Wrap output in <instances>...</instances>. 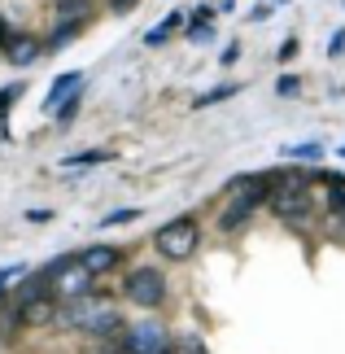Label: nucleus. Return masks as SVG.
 Here are the masks:
<instances>
[{
  "label": "nucleus",
  "mask_w": 345,
  "mask_h": 354,
  "mask_svg": "<svg viewBox=\"0 0 345 354\" xmlns=\"http://www.w3.org/2000/svg\"><path fill=\"white\" fill-rule=\"evenodd\" d=\"M153 245L167 258H188L192 250L201 245V227H197V219H188V214H179V219H171V223H162L158 227V236H153Z\"/></svg>",
  "instance_id": "1"
},
{
  "label": "nucleus",
  "mask_w": 345,
  "mask_h": 354,
  "mask_svg": "<svg viewBox=\"0 0 345 354\" xmlns=\"http://www.w3.org/2000/svg\"><path fill=\"white\" fill-rule=\"evenodd\" d=\"M62 319H66V324H75V328H84V333H96V337H105V333H118V324H122L114 306L84 302V297H75V302L62 310Z\"/></svg>",
  "instance_id": "2"
},
{
  "label": "nucleus",
  "mask_w": 345,
  "mask_h": 354,
  "mask_svg": "<svg viewBox=\"0 0 345 354\" xmlns=\"http://www.w3.org/2000/svg\"><path fill=\"white\" fill-rule=\"evenodd\" d=\"M122 289H127V297L136 306H162L167 302V276L158 267H136Z\"/></svg>",
  "instance_id": "3"
},
{
  "label": "nucleus",
  "mask_w": 345,
  "mask_h": 354,
  "mask_svg": "<svg viewBox=\"0 0 345 354\" xmlns=\"http://www.w3.org/2000/svg\"><path fill=\"white\" fill-rule=\"evenodd\" d=\"M171 342H167V328L153 319H144V324H136V328L127 333V354H167Z\"/></svg>",
  "instance_id": "4"
},
{
  "label": "nucleus",
  "mask_w": 345,
  "mask_h": 354,
  "mask_svg": "<svg viewBox=\"0 0 345 354\" xmlns=\"http://www.w3.org/2000/svg\"><path fill=\"white\" fill-rule=\"evenodd\" d=\"M92 280H96V276H92L84 263H71V267L62 271V276H53V289L75 302V297H88V293H92Z\"/></svg>",
  "instance_id": "5"
},
{
  "label": "nucleus",
  "mask_w": 345,
  "mask_h": 354,
  "mask_svg": "<svg viewBox=\"0 0 345 354\" xmlns=\"http://www.w3.org/2000/svg\"><path fill=\"white\" fill-rule=\"evenodd\" d=\"M39 53H44V44H39L35 35H26V31H18V35H9V44H5V57L13 62V66H31Z\"/></svg>",
  "instance_id": "6"
},
{
  "label": "nucleus",
  "mask_w": 345,
  "mask_h": 354,
  "mask_svg": "<svg viewBox=\"0 0 345 354\" xmlns=\"http://www.w3.org/2000/svg\"><path fill=\"white\" fill-rule=\"evenodd\" d=\"M79 263H84L92 276H105V271L118 267V245H88V250L79 254Z\"/></svg>",
  "instance_id": "7"
},
{
  "label": "nucleus",
  "mask_w": 345,
  "mask_h": 354,
  "mask_svg": "<svg viewBox=\"0 0 345 354\" xmlns=\"http://www.w3.org/2000/svg\"><path fill=\"white\" fill-rule=\"evenodd\" d=\"M79 79H84L79 71H71V75H57V79H53V88H48V97H44V110H48V114H57L62 105H66V97H75Z\"/></svg>",
  "instance_id": "8"
},
{
  "label": "nucleus",
  "mask_w": 345,
  "mask_h": 354,
  "mask_svg": "<svg viewBox=\"0 0 345 354\" xmlns=\"http://www.w3.org/2000/svg\"><path fill=\"white\" fill-rule=\"evenodd\" d=\"M53 13H57V22H88L92 0H53Z\"/></svg>",
  "instance_id": "9"
},
{
  "label": "nucleus",
  "mask_w": 345,
  "mask_h": 354,
  "mask_svg": "<svg viewBox=\"0 0 345 354\" xmlns=\"http://www.w3.org/2000/svg\"><path fill=\"white\" fill-rule=\"evenodd\" d=\"M48 315H53V297H48V293L26 297V302H22V319H26V324H44Z\"/></svg>",
  "instance_id": "10"
},
{
  "label": "nucleus",
  "mask_w": 345,
  "mask_h": 354,
  "mask_svg": "<svg viewBox=\"0 0 345 354\" xmlns=\"http://www.w3.org/2000/svg\"><path fill=\"white\" fill-rule=\"evenodd\" d=\"M179 26H184V18H179V13H167V18H162V22L153 26V31L144 35V44H149V48L167 44V39H171V31H179Z\"/></svg>",
  "instance_id": "11"
},
{
  "label": "nucleus",
  "mask_w": 345,
  "mask_h": 354,
  "mask_svg": "<svg viewBox=\"0 0 345 354\" xmlns=\"http://www.w3.org/2000/svg\"><path fill=\"white\" fill-rule=\"evenodd\" d=\"M214 35V26H210V18H205V13H197V18L188 22V39L192 44H205V39Z\"/></svg>",
  "instance_id": "12"
},
{
  "label": "nucleus",
  "mask_w": 345,
  "mask_h": 354,
  "mask_svg": "<svg viewBox=\"0 0 345 354\" xmlns=\"http://www.w3.org/2000/svg\"><path fill=\"white\" fill-rule=\"evenodd\" d=\"M79 26H84V22H57V31H53L48 48H66V44H71V39L79 35Z\"/></svg>",
  "instance_id": "13"
},
{
  "label": "nucleus",
  "mask_w": 345,
  "mask_h": 354,
  "mask_svg": "<svg viewBox=\"0 0 345 354\" xmlns=\"http://www.w3.org/2000/svg\"><path fill=\"white\" fill-rule=\"evenodd\" d=\"M22 97V84H9V88H0V127H5V118L13 110V101Z\"/></svg>",
  "instance_id": "14"
},
{
  "label": "nucleus",
  "mask_w": 345,
  "mask_h": 354,
  "mask_svg": "<svg viewBox=\"0 0 345 354\" xmlns=\"http://www.w3.org/2000/svg\"><path fill=\"white\" fill-rule=\"evenodd\" d=\"M136 219H140V210H109L105 214V219H101V227H122V223H136Z\"/></svg>",
  "instance_id": "15"
},
{
  "label": "nucleus",
  "mask_w": 345,
  "mask_h": 354,
  "mask_svg": "<svg viewBox=\"0 0 345 354\" xmlns=\"http://www.w3.org/2000/svg\"><path fill=\"white\" fill-rule=\"evenodd\" d=\"M319 153H324L319 140H310V145H288V149H284V158H310V162L319 158Z\"/></svg>",
  "instance_id": "16"
},
{
  "label": "nucleus",
  "mask_w": 345,
  "mask_h": 354,
  "mask_svg": "<svg viewBox=\"0 0 345 354\" xmlns=\"http://www.w3.org/2000/svg\"><path fill=\"white\" fill-rule=\"evenodd\" d=\"M109 153L105 149H88V153H75V158H66V167H96V162H105Z\"/></svg>",
  "instance_id": "17"
},
{
  "label": "nucleus",
  "mask_w": 345,
  "mask_h": 354,
  "mask_svg": "<svg viewBox=\"0 0 345 354\" xmlns=\"http://www.w3.org/2000/svg\"><path fill=\"white\" fill-rule=\"evenodd\" d=\"M236 84H223V88H214V92H205V97H197V105H218V101H227V97H236Z\"/></svg>",
  "instance_id": "18"
},
{
  "label": "nucleus",
  "mask_w": 345,
  "mask_h": 354,
  "mask_svg": "<svg viewBox=\"0 0 345 354\" xmlns=\"http://www.w3.org/2000/svg\"><path fill=\"white\" fill-rule=\"evenodd\" d=\"M22 271H26L22 263H13V267H0V293H5V289H9V280H13V276H22Z\"/></svg>",
  "instance_id": "19"
},
{
  "label": "nucleus",
  "mask_w": 345,
  "mask_h": 354,
  "mask_svg": "<svg viewBox=\"0 0 345 354\" xmlns=\"http://www.w3.org/2000/svg\"><path fill=\"white\" fill-rule=\"evenodd\" d=\"M328 206H333L337 214H345V188H341V184H333V193H328Z\"/></svg>",
  "instance_id": "20"
},
{
  "label": "nucleus",
  "mask_w": 345,
  "mask_h": 354,
  "mask_svg": "<svg viewBox=\"0 0 345 354\" xmlns=\"http://www.w3.org/2000/svg\"><path fill=\"white\" fill-rule=\"evenodd\" d=\"M341 48H345V31H337V35H333V44H328V53H333V57H341Z\"/></svg>",
  "instance_id": "21"
},
{
  "label": "nucleus",
  "mask_w": 345,
  "mask_h": 354,
  "mask_svg": "<svg viewBox=\"0 0 345 354\" xmlns=\"http://www.w3.org/2000/svg\"><path fill=\"white\" fill-rule=\"evenodd\" d=\"M175 354H205V350H201V342H184V346L175 350Z\"/></svg>",
  "instance_id": "22"
},
{
  "label": "nucleus",
  "mask_w": 345,
  "mask_h": 354,
  "mask_svg": "<svg viewBox=\"0 0 345 354\" xmlns=\"http://www.w3.org/2000/svg\"><path fill=\"white\" fill-rule=\"evenodd\" d=\"M136 5V0H109V9H114V13H127Z\"/></svg>",
  "instance_id": "23"
},
{
  "label": "nucleus",
  "mask_w": 345,
  "mask_h": 354,
  "mask_svg": "<svg viewBox=\"0 0 345 354\" xmlns=\"http://www.w3.org/2000/svg\"><path fill=\"white\" fill-rule=\"evenodd\" d=\"M341 158H345V145H341Z\"/></svg>",
  "instance_id": "24"
}]
</instances>
